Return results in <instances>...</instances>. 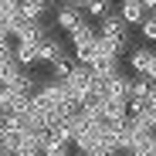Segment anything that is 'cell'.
Returning <instances> with one entry per match:
<instances>
[{"label": "cell", "mask_w": 156, "mask_h": 156, "mask_svg": "<svg viewBox=\"0 0 156 156\" xmlns=\"http://www.w3.org/2000/svg\"><path fill=\"white\" fill-rule=\"evenodd\" d=\"M98 34L109 37V41H122V44H129V24L119 17V10H112L109 17L98 20Z\"/></svg>", "instance_id": "cell-1"}, {"label": "cell", "mask_w": 156, "mask_h": 156, "mask_svg": "<svg viewBox=\"0 0 156 156\" xmlns=\"http://www.w3.org/2000/svg\"><path fill=\"white\" fill-rule=\"evenodd\" d=\"M65 55H71V51L61 44V37H55V34H48L41 44H37V61H44V65H55V61H61Z\"/></svg>", "instance_id": "cell-2"}, {"label": "cell", "mask_w": 156, "mask_h": 156, "mask_svg": "<svg viewBox=\"0 0 156 156\" xmlns=\"http://www.w3.org/2000/svg\"><path fill=\"white\" fill-rule=\"evenodd\" d=\"M149 61H153V48H146V44L129 48V55H126V65H129V71H133V75H146Z\"/></svg>", "instance_id": "cell-3"}, {"label": "cell", "mask_w": 156, "mask_h": 156, "mask_svg": "<svg viewBox=\"0 0 156 156\" xmlns=\"http://www.w3.org/2000/svg\"><path fill=\"white\" fill-rule=\"evenodd\" d=\"M102 119H105L109 126L112 122H126L129 119V102H122V98H102Z\"/></svg>", "instance_id": "cell-4"}, {"label": "cell", "mask_w": 156, "mask_h": 156, "mask_svg": "<svg viewBox=\"0 0 156 156\" xmlns=\"http://www.w3.org/2000/svg\"><path fill=\"white\" fill-rule=\"evenodd\" d=\"M95 41H98V24H92V20H82L71 31V48H92Z\"/></svg>", "instance_id": "cell-5"}, {"label": "cell", "mask_w": 156, "mask_h": 156, "mask_svg": "<svg viewBox=\"0 0 156 156\" xmlns=\"http://www.w3.org/2000/svg\"><path fill=\"white\" fill-rule=\"evenodd\" d=\"M146 7H143V0H122V4H119V17L129 24V27H133V24H136V27H139V24L146 20Z\"/></svg>", "instance_id": "cell-6"}, {"label": "cell", "mask_w": 156, "mask_h": 156, "mask_svg": "<svg viewBox=\"0 0 156 156\" xmlns=\"http://www.w3.org/2000/svg\"><path fill=\"white\" fill-rule=\"evenodd\" d=\"M82 20H85L82 10H75V7H68V4H61V7H58V17H55V24H58L61 31H68V34H71Z\"/></svg>", "instance_id": "cell-7"}, {"label": "cell", "mask_w": 156, "mask_h": 156, "mask_svg": "<svg viewBox=\"0 0 156 156\" xmlns=\"http://www.w3.org/2000/svg\"><path fill=\"white\" fill-rule=\"evenodd\" d=\"M14 58H17L20 68H31V65H37V48H34V44L17 41V44H14Z\"/></svg>", "instance_id": "cell-8"}, {"label": "cell", "mask_w": 156, "mask_h": 156, "mask_svg": "<svg viewBox=\"0 0 156 156\" xmlns=\"http://www.w3.org/2000/svg\"><path fill=\"white\" fill-rule=\"evenodd\" d=\"M115 10V4H112V0H88V7H85V14H88V20H102V17H109Z\"/></svg>", "instance_id": "cell-9"}, {"label": "cell", "mask_w": 156, "mask_h": 156, "mask_svg": "<svg viewBox=\"0 0 156 156\" xmlns=\"http://www.w3.org/2000/svg\"><path fill=\"white\" fill-rule=\"evenodd\" d=\"M153 78H146V75H133V92H129V98H149V92H153Z\"/></svg>", "instance_id": "cell-10"}, {"label": "cell", "mask_w": 156, "mask_h": 156, "mask_svg": "<svg viewBox=\"0 0 156 156\" xmlns=\"http://www.w3.org/2000/svg\"><path fill=\"white\" fill-rule=\"evenodd\" d=\"M75 65H78V61H75V51H71V55H65L61 61H55V65H51V71H55V78H58V82H65V78L75 71Z\"/></svg>", "instance_id": "cell-11"}, {"label": "cell", "mask_w": 156, "mask_h": 156, "mask_svg": "<svg viewBox=\"0 0 156 156\" xmlns=\"http://www.w3.org/2000/svg\"><path fill=\"white\" fill-rule=\"evenodd\" d=\"M44 14H48V7L34 4V0H24L20 4V20H44Z\"/></svg>", "instance_id": "cell-12"}, {"label": "cell", "mask_w": 156, "mask_h": 156, "mask_svg": "<svg viewBox=\"0 0 156 156\" xmlns=\"http://www.w3.org/2000/svg\"><path fill=\"white\" fill-rule=\"evenodd\" d=\"M139 31H143V37H146L149 44H156V10H149V14H146V20L139 24Z\"/></svg>", "instance_id": "cell-13"}, {"label": "cell", "mask_w": 156, "mask_h": 156, "mask_svg": "<svg viewBox=\"0 0 156 156\" xmlns=\"http://www.w3.org/2000/svg\"><path fill=\"white\" fill-rule=\"evenodd\" d=\"M146 78H153V82H156V51H153V61H149V68H146Z\"/></svg>", "instance_id": "cell-14"}, {"label": "cell", "mask_w": 156, "mask_h": 156, "mask_svg": "<svg viewBox=\"0 0 156 156\" xmlns=\"http://www.w3.org/2000/svg\"><path fill=\"white\" fill-rule=\"evenodd\" d=\"M146 102H149V109H156V85H153V92H149V98H146Z\"/></svg>", "instance_id": "cell-15"}, {"label": "cell", "mask_w": 156, "mask_h": 156, "mask_svg": "<svg viewBox=\"0 0 156 156\" xmlns=\"http://www.w3.org/2000/svg\"><path fill=\"white\" fill-rule=\"evenodd\" d=\"M0 156H10V153H7V149H0Z\"/></svg>", "instance_id": "cell-16"}, {"label": "cell", "mask_w": 156, "mask_h": 156, "mask_svg": "<svg viewBox=\"0 0 156 156\" xmlns=\"http://www.w3.org/2000/svg\"><path fill=\"white\" fill-rule=\"evenodd\" d=\"M109 156H122V153H109Z\"/></svg>", "instance_id": "cell-17"}, {"label": "cell", "mask_w": 156, "mask_h": 156, "mask_svg": "<svg viewBox=\"0 0 156 156\" xmlns=\"http://www.w3.org/2000/svg\"><path fill=\"white\" fill-rule=\"evenodd\" d=\"M71 156H75V153H71Z\"/></svg>", "instance_id": "cell-18"}]
</instances>
